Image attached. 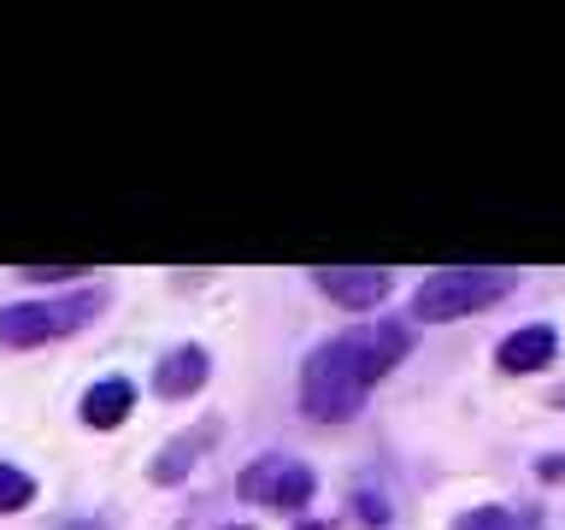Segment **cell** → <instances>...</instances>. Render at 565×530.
Masks as SVG:
<instances>
[{"instance_id": "obj_12", "label": "cell", "mask_w": 565, "mask_h": 530, "mask_svg": "<svg viewBox=\"0 0 565 530\" xmlns=\"http://www.w3.org/2000/svg\"><path fill=\"white\" fill-rule=\"evenodd\" d=\"M353 507H360V519H365L371 530H383L388 519H395V501H388L383 489H371V484H360V501H353Z\"/></svg>"}, {"instance_id": "obj_3", "label": "cell", "mask_w": 565, "mask_h": 530, "mask_svg": "<svg viewBox=\"0 0 565 530\" xmlns=\"http://www.w3.org/2000/svg\"><path fill=\"white\" fill-rule=\"evenodd\" d=\"M106 307V289H71V295H42V300H12L0 307V348H42L65 342L83 325H95Z\"/></svg>"}, {"instance_id": "obj_13", "label": "cell", "mask_w": 565, "mask_h": 530, "mask_svg": "<svg viewBox=\"0 0 565 530\" xmlns=\"http://www.w3.org/2000/svg\"><path fill=\"white\" fill-rule=\"evenodd\" d=\"M542 477H565V459H542Z\"/></svg>"}, {"instance_id": "obj_2", "label": "cell", "mask_w": 565, "mask_h": 530, "mask_svg": "<svg viewBox=\"0 0 565 530\" xmlns=\"http://www.w3.org/2000/svg\"><path fill=\"white\" fill-rule=\"evenodd\" d=\"M519 272L512 265H441L413 289V318L418 325H454V318L489 312L507 295H519Z\"/></svg>"}, {"instance_id": "obj_10", "label": "cell", "mask_w": 565, "mask_h": 530, "mask_svg": "<svg viewBox=\"0 0 565 530\" xmlns=\"http://www.w3.org/2000/svg\"><path fill=\"white\" fill-rule=\"evenodd\" d=\"M206 436H212V431H201V436H177L171 454L153 459V477H159V484H177V477H183L194 459H201V442H206Z\"/></svg>"}, {"instance_id": "obj_7", "label": "cell", "mask_w": 565, "mask_h": 530, "mask_svg": "<svg viewBox=\"0 0 565 530\" xmlns=\"http://www.w3.org/2000/svg\"><path fill=\"white\" fill-rule=\"evenodd\" d=\"M206 378H212V360H206V348H171L166 360L153 365V378H148V389L159 401H189V395H201L206 389Z\"/></svg>"}, {"instance_id": "obj_9", "label": "cell", "mask_w": 565, "mask_h": 530, "mask_svg": "<svg viewBox=\"0 0 565 530\" xmlns=\"http://www.w3.org/2000/svg\"><path fill=\"white\" fill-rule=\"evenodd\" d=\"M454 530H542V512L536 507H471L454 519Z\"/></svg>"}, {"instance_id": "obj_5", "label": "cell", "mask_w": 565, "mask_h": 530, "mask_svg": "<svg viewBox=\"0 0 565 530\" xmlns=\"http://www.w3.org/2000/svg\"><path fill=\"white\" fill-rule=\"evenodd\" d=\"M312 283L324 300H335V307L371 312L388 300V289H395V272H377V265H335V272H318Z\"/></svg>"}, {"instance_id": "obj_6", "label": "cell", "mask_w": 565, "mask_h": 530, "mask_svg": "<svg viewBox=\"0 0 565 530\" xmlns=\"http://www.w3.org/2000/svg\"><path fill=\"white\" fill-rule=\"evenodd\" d=\"M559 353V330L554 325H519L501 336V348H494V365L512 371V378H530V371H547Z\"/></svg>"}, {"instance_id": "obj_4", "label": "cell", "mask_w": 565, "mask_h": 530, "mask_svg": "<svg viewBox=\"0 0 565 530\" xmlns=\"http://www.w3.org/2000/svg\"><path fill=\"white\" fill-rule=\"evenodd\" d=\"M254 507H277V512H307L318 495V471L295 454H259L236 484Z\"/></svg>"}, {"instance_id": "obj_8", "label": "cell", "mask_w": 565, "mask_h": 530, "mask_svg": "<svg viewBox=\"0 0 565 530\" xmlns=\"http://www.w3.org/2000/svg\"><path fill=\"white\" fill-rule=\"evenodd\" d=\"M136 413V383L130 378H95L83 389V406H77V418L88 424V431H118L124 418Z\"/></svg>"}, {"instance_id": "obj_11", "label": "cell", "mask_w": 565, "mask_h": 530, "mask_svg": "<svg viewBox=\"0 0 565 530\" xmlns=\"http://www.w3.org/2000/svg\"><path fill=\"white\" fill-rule=\"evenodd\" d=\"M35 501V477L12 459H0V512H24Z\"/></svg>"}, {"instance_id": "obj_1", "label": "cell", "mask_w": 565, "mask_h": 530, "mask_svg": "<svg viewBox=\"0 0 565 530\" xmlns=\"http://www.w3.org/2000/svg\"><path fill=\"white\" fill-rule=\"evenodd\" d=\"M413 353V330L401 318H365L353 330H335L300 365V413L318 424H348L365 413V395Z\"/></svg>"}, {"instance_id": "obj_14", "label": "cell", "mask_w": 565, "mask_h": 530, "mask_svg": "<svg viewBox=\"0 0 565 530\" xmlns=\"http://www.w3.org/2000/svg\"><path fill=\"white\" fill-rule=\"evenodd\" d=\"M554 406H559V413H565V383H559V389H554Z\"/></svg>"}]
</instances>
